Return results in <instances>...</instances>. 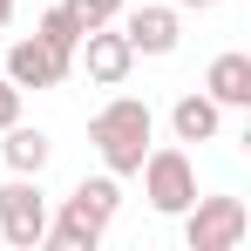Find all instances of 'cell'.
Segmentation results:
<instances>
[{"label": "cell", "mask_w": 251, "mask_h": 251, "mask_svg": "<svg viewBox=\"0 0 251 251\" xmlns=\"http://www.w3.org/2000/svg\"><path fill=\"white\" fill-rule=\"evenodd\" d=\"M0 238L14 251H34L48 238V197H41V176H14L0 183Z\"/></svg>", "instance_id": "5"}, {"label": "cell", "mask_w": 251, "mask_h": 251, "mask_svg": "<svg viewBox=\"0 0 251 251\" xmlns=\"http://www.w3.org/2000/svg\"><path fill=\"white\" fill-rule=\"evenodd\" d=\"M116 21H123V41L136 54H176V41H183V14L156 7V0H143L136 14H116Z\"/></svg>", "instance_id": "8"}, {"label": "cell", "mask_w": 251, "mask_h": 251, "mask_svg": "<svg viewBox=\"0 0 251 251\" xmlns=\"http://www.w3.org/2000/svg\"><path fill=\"white\" fill-rule=\"evenodd\" d=\"M0 75L21 88V95H27V88H61L68 75H75V54H54L41 34H27V41L7 48V68H0Z\"/></svg>", "instance_id": "6"}, {"label": "cell", "mask_w": 251, "mask_h": 251, "mask_svg": "<svg viewBox=\"0 0 251 251\" xmlns=\"http://www.w3.org/2000/svg\"><path fill=\"white\" fill-rule=\"evenodd\" d=\"M217 123H224V109L210 102L204 88H197V95H176V109H170L176 143H210V136H217Z\"/></svg>", "instance_id": "11"}, {"label": "cell", "mask_w": 251, "mask_h": 251, "mask_svg": "<svg viewBox=\"0 0 251 251\" xmlns=\"http://www.w3.org/2000/svg\"><path fill=\"white\" fill-rule=\"evenodd\" d=\"M34 34H41V41L54 48V54H75V41H82L88 27H82V21H75V14H68V7H48L41 21H34Z\"/></svg>", "instance_id": "12"}, {"label": "cell", "mask_w": 251, "mask_h": 251, "mask_svg": "<svg viewBox=\"0 0 251 251\" xmlns=\"http://www.w3.org/2000/svg\"><path fill=\"white\" fill-rule=\"evenodd\" d=\"M116 210H123L116 176H109V170H102V176H82V183L68 190L61 217H48V238H41V245H54V251H95L102 238H109Z\"/></svg>", "instance_id": "2"}, {"label": "cell", "mask_w": 251, "mask_h": 251, "mask_svg": "<svg viewBox=\"0 0 251 251\" xmlns=\"http://www.w3.org/2000/svg\"><path fill=\"white\" fill-rule=\"evenodd\" d=\"M61 7H68L82 27H109V21L123 14V0H61Z\"/></svg>", "instance_id": "13"}, {"label": "cell", "mask_w": 251, "mask_h": 251, "mask_svg": "<svg viewBox=\"0 0 251 251\" xmlns=\"http://www.w3.org/2000/svg\"><path fill=\"white\" fill-rule=\"evenodd\" d=\"M0 136H7V143H0V156H7V170H14V176H41V170H48L54 143H48L41 129H27V123H7Z\"/></svg>", "instance_id": "10"}, {"label": "cell", "mask_w": 251, "mask_h": 251, "mask_svg": "<svg viewBox=\"0 0 251 251\" xmlns=\"http://www.w3.org/2000/svg\"><path fill=\"white\" fill-rule=\"evenodd\" d=\"M7 21H14V0H0V27H7Z\"/></svg>", "instance_id": "16"}, {"label": "cell", "mask_w": 251, "mask_h": 251, "mask_svg": "<svg viewBox=\"0 0 251 251\" xmlns=\"http://www.w3.org/2000/svg\"><path fill=\"white\" fill-rule=\"evenodd\" d=\"M204 95L217 102V109H251V54H217L204 68Z\"/></svg>", "instance_id": "9"}, {"label": "cell", "mask_w": 251, "mask_h": 251, "mask_svg": "<svg viewBox=\"0 0 251 251\" xmlns=\"http://www.w3.org/2000/svg\"><path fill=\"white\" fill-rule=\"evenodd\" d=\"M75 54H82V68H88V82H95V88H123L129 68H136V48L123 41L116 21H109V27H88L82 41H75Z\"/></svg>", "instance_id": "7"}, {"label": "cell", "mask_w": 251, "mask_h": 251, "mask_svg": "<svg viewBox=\"0 0 251 251\" xmlns=\"http://www.w3.org/2000/svg\"><path fill=\"white\" fill-rule=\"evenodd\" d=\"M143 197H150V210H163V217H183V210L197 204V163H190V150H150L143 156Z\"/></svg>", "instance_id": "3"}, {"label": "cell", "mask_w": 251, "mask_h": 251, "mask_svg": "<svg viewBox=\"0 0 251 251\" xmlns=\"http://www.w3.org/2000/svg\"><path fill=\"white\" fill-rule=\"evenodd\" d=\"M204 7H210V0H176V14H204Z\"/></svg>", "instance_id": "15"}, {"label": "cell", "mask_w": 251, "mask_h": 251, "mask_svg": "<svg viewBox=\"0 0 251 251\" xmlns=\"http://www.w3.org/2000/svg\"><path fill=\"white\" fill-rule=\"evenodd\" d=\"M7 123H21V88L0 75V129H7Z\"/></svg>", "instance_id": "14"}, {"label": "cell", "mask_w": 251, "mask_h": 251, "mask_svg": "<svg viewBox=\"0 0 251 251\" xmlns=\"http://www.w3.org/2000/svg\"><path fill=\"white\" fill-rule=\"evenodd\" d=\"M245 231H251L245 197H197L183 210V245L190 251H238Z\"/></svg>", "instance_id": "4"}, {"label": "cell", "mask_w": 251, "mask_h": 251, "mask_svg": "<svg viewBox=\"0 0 251 251\" xmlns=\"http://www.w3.org/2000/svg\"><path fill=\"white\" fill-rule=\"evenodd\" d=\"M150 136H156V116L136 95H116V102H102L88 116V143H95V156H102L109 176H136L143 156H150Z\"/></svg>", "instance_id": "1"}]
</instances>
